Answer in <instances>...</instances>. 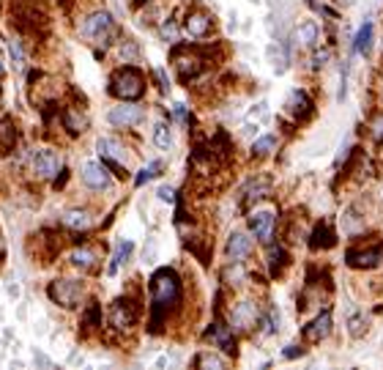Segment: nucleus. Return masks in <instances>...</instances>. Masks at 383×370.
Listing matches in <instances>:
<instances>
[{
  "mask_svg": "<svg viewBox=\"0 0 383 370\" xmlns=\"http://www.w3.org/2000/svg\"><path fill=\"white\" fill-rule=\"evenodd\" d=\"M162 170H164V162H162V159H154L148 168H142V170H140V176L135 178V187H142V184H148V181H151V178H157Z\"/></svg>",
  "mask_w": 383,
  "mask_h": 370,
  "instance_id": "29",
  "label": "nucleus"
},
{
  "mask_svg": "<svg viewBox=\"0 0 383 370\" xmlns=\"http://www.w3.org/2000/svg\"><path fill=\"white\" fill-rule=\"evenodd\" d=\"M154 143H157L159 148H164V151L173 145V129H170L167 121H159L157 126H154Z\"/></svg>",
  "mask_w": 383,
  "mask_h": 370,
  "instance_id": "24",
  "label": "nucleus"
},
{
  "mask_svg": "<svg viewBox=\"0 0 383 370\" xmlns=\"http://www.w3.org/2000/svg\"><path fill=\"white\" fill-rule=\"evenodd\" d=\"M274 225H277L274 212H252L249 214V230L255 233V239H258L261 245H271V239H274Z\"/></svg>",
  "mask_w": 383,
  "mask_h": 370,
  "instance_id": "8",
  "label": "nucleus"
},
{
  "mask_svg": "<svg viewBox=\"0 0 383 370\" xmlns=\"http://www.w3.org/2000/svg\"><path fill=\"white\" fill-rule=\"evenodd\" d=\"M50 299H53L55 304H61V307H66V310L77 307L80 299H83V282L55 280L53 285H50Z\"/></svg>",
  "mask_w": 383,
  "mask_h": 370,
  "instance_id": "4",
  "label": "nucleus"
},
{
  "mask_svg": "<svg viewBox=\"0 0 383 370\" xmlns=\"http://www.w3.org/2000/svg\"><path fill=\"white\" fill-rule=\"evenodd\" d=\"M362 228H364V217H359L356 209H348L345 217H342V230H345L348 236H356Z\"/></svg>",
  "mask_w": 383,
  "mask_h": 370,
  "instance_id": "27",
  "label": "nucleus"
},
{
  "mask_svg": "<svg viewBox=\"0 0 383 370\" xmlns=\"http://www.w3.org/2000/svg\"><path fill=\"white\" fill-rule=\"evenodd\" d=\"M145 118V107H140L137 102H121L118 107H112L107 113V121L118 129H129V126H137Z\"/></svg>",
  "mask_w": 383,
  "mask_h": 370,
  "instance_id": "5",
  "label": "nucleus"
},
{
  "mask_svg": "<svg viewBox=\"0 0 383 370\" xmlns=\"http://www.w3.org/2000/svg\"><path fill=\"white\" fill-rule=\"evenodd\" d=\"M252 250H255V245H252L249 233H244V230L230 233V239H227V258L230 261H244L252 255Z\"/></svg>",
  "mask_w": 383,
  "mask_h": 370,
  "instance_id": "14",
  "label": "nucleus"
},
{
  "mask_svg": "<svg viewBox=\"0 0 383 370\" xmlns=\"http://www.w3.org/2000/svg\"><path fill=\"white\" fill-rule=\"evenodd\" d=\"M33 365H36V368H53V359H50L44 351L33 349Z\"/></svg>",
  "mask_w": 383,
  "mask_h": 370,
  "instance_id": "39",
  "label": "nucleus"
},
{
  "mask_svg": "<svg viewBox=\"0 0 383 370\" xmlns=\"http://www.w3.org/2000/svg\"><path fill=\"white\" fill-rule=\"evenodd\" d=\"M9 55H11V61H14V69H17V71L25 69V53H22V47H19L17 38L9 44Z\"/></svg>",
  "mask_w": 383,
  "mask_h": 370,
  "instance_id": "32",
  "label": "nucleus"
},
{
  "mask_svg": "<svg viewBox=\"0 0 383 370\" xmlns=\"http://www.w3.org/2000/svg\"><path fill=\"white\" fill-rule=\"evenodd\" d=\"M372 36H375L372 22H364V25H362V31H359L356 38H353V53L364 55V58L372 53Z\"/></svg>",
  "mask_w": 383,
  "mask_h": 370,
  "instance_id": "21",
  "label": "nucleus"
},
{
  "mask_svg": "<svg viewBox=\"0 0 383 370\" xmlns=\"http://www.w3.org/2000/svg\"><path fill=\"white\" fill-rule=\"evenodd\" d=\"M277 148V135H263L252 143V157H268Z\"/></svg>",
  "mask_w": 383,
  "mask_h": 370,
  "instance_id": "25",
  "label": "nucleus"
},
{
  "mask_svg": "<svg viewBox=\"0 0 383 370\" xmlns=\"http://www.w3.org/2000/svg\"><path fill=\"white\" fill-rule=\"evenodd\" d=\"M135 318H137V310L129 299H118L110 307V327H115V329H129L135 324Z\"/></svg>",
  "mask_w": 383,
  "mask_h": 370,
  "instance_id": "13",
  "label": "nucleus"
},
{
  "mask_svg": "<svg viewBox=\"0 0 383 370\" xmlns=\"http://www.w3.org/2000/svg\"><path fill=\"white\" fill-rule=\"evenodd\" d=\"M301 354H304L301 346H288V349L282 351V356H285V359H293V356H301Z\"/></svg>",
  "mask_w": 383,
  "mask_h": 370,
  "instance_id": "44",
  "label": "nucleus"
},
{
  "mask_svg": "<svg viewBox=\"0 0 383 370\" xmlns=\"http://www.w3.org/2000/svg\"><path fill=\"white\" fill-rule=\"evenodd\" d=\"M258 129H261V123L255 121V123H246L244 126V135H249V138H252V135H258Z\"/></svg>",
  "mask_w": 383,
  "mask_h": 370,
  "instance_id": "46",
  "label": "nucleus"
},
{
  "mask_svg": "<svg viewBox=\"0 0 383 370\" xmlns=\"http://www.w3.org/2000/svg\"><path fill=\"white\" fill-rule=\"evenodd\" d=\"M369 135H372L378 143H383V113H378L375 121L369 123Z\"/></svg>",
  "mask_w": 383,
  "mask_h": 370,
  "instance_id": "38",
  "label": "nucleus"
},
{
  "mask_svg": "<svg viewBox=\"0 0 383 370\" xmlns=\"http://www.w3.org/2000/svg\"><path fill=\"white\" fill-rule=\"evenodd\" d=\"M266 102H258V105L252 107V110H249V118H258V115H263V113H266Z\"/></svg>",
  "mask_w": 383,
  "mask_h": 370,
  "instance_id": "45",
  "label": "nucleus"
},
{
  "mask_svg": "<svg viewBox=\"0 0 383 370\" xmlns=\"http://www.w3.org/2000/svg\"><path fill=\"white\" fill-rule=\"evenodd\" d=\"M33 332L38 337L47 335V332H50V318H38V321H36V327H33Z\"/></svg>",
  "mask_w": 383,
  "mask_h": 370,
  "instance_id": "41",
  "label": "nucleus"
},
{
  "mask_svg": "<svg viewBox=\"0 0 383 370\" xmlns=\"http://www.w3.org/2000/svg\"><path fill=\"white\" fill-rule=\"evenodd\" d=\"M230 321H233V327L241 329V332L252 329V327L258 324V304H255V302H238V304H233Z\"/></svg>",
  "mask_w": 383,
  "mask_h": 370,
  "instance_id": "12",
  "label": "nucleus"
},
{
  "mask_svg": "<svg viewBox=\"0 0 383 370\" xmlns=\"http://www.w3.org/2000/svg\"><path fill=\"white\" fill-rule=\"evenodd\" d=\"M157 239L154 236H148V242H145V247H142V261L145 264H154L157 261Z\"/></svg>",
  "mask_w": 383,
  "mask_h": 370,
  "instance_id": "34",
  "label": "nucleus"
},
{
  "mask_svg": "<svg viewBox=\"0 0 383 370\" xmlns=\"http://www.w3.org/2000/svg\"><path fill=\"white\" fill-rule=\"evenodd\" d=\"M334 245H337V233H334L329 220H323V222L315 228L310 247H313V250H329V247H334Z\"/></svg>",
  "mask_w": 383,
  "mask_h": 370,
  "instance_id": "17",
  "label": "nucleus"
},
{
  "mask_svg": "<svg viewBox=\"0 0 383 370\" xmlns=\"http://www.w3.org/2000/svg\"><path fill=\"white\" fill-rule=\"evenodd\" d=\"M296 36L307 44V47H318L320 44V28H318V22L315 19H304L301 25H298V31H296Z\"/></svg>",
  "mask_w": 383,
  "mask_h": 370,
  "instance_id": "22",
  "label": "nucleus"
},
{
  "mask_svg": "<svg viewBox=\"0 0 383 370\" xmlns=\"http://www.w3.org/2000/svg\"><path fill=\"white\" fill-rule=\"evenodd\" d=\"M151 297H154L157 307H167V304L181 299V282L175 277V272L162 269L151 277Z\"/></svg>",
  "mask_w": 383,
  "mask_h": 370,
  "instance_id": "2",
  "label": "nucleus"
},
{
  "mask_svg": "<svg viewBox=\"0 0 383 370\" xmlns=\"http://www.w3.org/2000/svg\"><path fill=\"white\" fill-rule=\"evenodd\" d=\"M159 34H162V38H164V41H175V38H178V31H175L173 22H164Z\"/></svg>",
  "mask_w": 383,
  "mask_h": 370,
  "instance_id": "40",
  "label": "nucleus"
},
{
  "mask_svg": "<svg viewBox=\"0 0 383 370\" xmlns=\"http://www.w3.org/2000/svg\"><path fill=\"white\" fill-rule=\"evenodd\" d=\"M118 55H121V61L123 63H129V61H137L140 58V50H137V44L132 41V38H126L121 47H118Z\"/></svg>",
  "mask_w": 383,
  "mask_h": 370,
  "instance_id": "31",
  "label": "nucleus"
},
{
  "mask_svg": "<svg viewBox=\"0 0 383 370\" xmlns=\"http://www.w3.org/2000/svg\"><path fill=\"white\" fill-rule=\"evenodd\" d=\"M63 225L71 230H88L93 225V217L85 209H69V212L63 214Z\"/></svg>",
  "mask_w": 383,
  "mask_h": 370,
  "instance_id": "20",
  "label": "nucleus"
},
{
  "mask_svg": "<svg viewBox=\"0 0 383 370\" xmlns=\"http://www.w3.org/2000/svg\"><path fill=\"white\" fill-rule=\"evenodd\" d=\"M17 318L19 321H25V318H28V307H25V304H19L17 307Z\"/></svg>",
  "mask_w": 383,
  "mask_h": 370,
  "instance_id": "47",
  "label": "nucleus"
},
{
  "mask_svg": "<svg viewBox=\"0 0 383 370\" xmlns=\"http://www.w3.org/2000/svg\"><path fill=\"white\" fill-rule=\"evenodd\" d=\"M211 31V17L206 11H189L184 19V34L192 38H203Z\"/></svg>",
  "mask_w": 383,
  "mask_h": 370,
  "instance_id": "16",
  "label": "nucleus"
},
{
  "mask_svg": "<svg viewBox=\"0 0 383 370\" xmlns=\"http://www.w3.org/2000/svg\"><path fill=\"white\" fill-rule=\"evenodd\" d=\"M348 71H350V61L342 63V77H340V91H337V102H345L348 96Z\"/></svg>",
  "mask_w": 383,
  "mask_h": 370,
  "instance_id": "33",
  "label": "nucleus"
},
{
  "mask_svg": "<svg viewBox=\"0 0 383 370\" xmlns=\"http://www.w3.org/2000/svg\"><path fill=\"white\" fill-rule=\"evenodd\" d=\"M211 340L222 349V351L233 354L236 351V340H233V332H230V327H225V324H214L211 327Z\"/></svg>",
  "mask_w": 383,
  "mask_h": 370,
  "instance_id": "19",
  "label": "nucleus"
},
{
  "mask_svg": "<svg viewBox=\"0 0 383 370\" xmlns=\"http://www.w3.org/2000/svg\"><path fill=\"white\" fill-rule=\"evenodd\" d=\"M6 294H9V299H19L22 297V288H19L17 282H9L6 285Z\"/></svg>",
  "mask_w": 383,
  "mask_h": 370,
  "instance_id": "43",
  "label": "nucleus"
},
{
  "mask_svg": "<svg viewBox=\"0 0 383 370\" xmlns=\"http://www.w3.org/2000/svg\"><path fill=\"white\" fill-rule=\"evenodd\" d=\"M96 264H99V255L90 247H80V250L71 252V266L80 269V272H88V269H93Z\"/></svg>",
  "mask_w": 383,
  "mask_h": 370,
  "instance_id": "18",
  "label": "nucleus"
},
{
  "mask_svg": "<svg viewBox=\"0 0 383 370\" xmlns=\"http://www.w3.org/2000/svg\"><path fill=\"white\" fill-rule=\"evenodd\" d=\"M83 184H85L88 190L102 192V190L112 187V178H110V170H107L102 162H85L83 165Z\"/></svg>",
  "mask_w": 383,
  "mask_h": 370,
  "instance_id": "9",
  "label": "nucleus"
},
{
  "mask_svg": "<svg viewBox=\"0 0 383 370\" xmlns=\"http://www.w3.org/2000/svg\"><path fill=\"white\" fill-rule=\"evenodd\" d=\"M63 170V157L61 151H53V148H41L33 154V173L38 178H55Z\"/></svg>",
  "mask_w": 383,
  "mask_h": 370,
  "instance_id": "7",
  "label": "nucleus"
},
{
  "mask_svg": "<svg viewBox=\"0 0 383 370\" xmlns=\"http://www.w3.org/2000/svg\"><path fill=\"white\" fill-rule=\"evenodd\" d=\"M96 148H99L102 159L115 162V165H123V168H126V145H123L121 140H115V138H99Z\"/></svg>",
  "mask_w": 383,
  "mask_h": 370,
  "instance_id": "15",
  "label": "nucleus"
},
{
  "mask_svg": "<svg viewBox=\"0 0 383 370\" xmlns=\"http://www.w3.org/2000/svg\"><path fill=\"white\" fill-rule=\"evenodd\" d=\"M11 368L22 370V368H25V362H22V359H11Z\"/></svg>",
  "mask_w": 383,
  "mask_h": 370,
  "instance_id": "48",
  "label": "nucleus"
},
{
  "mask_svg": "<svg viewBox=\"0 0 383 370\" xmlns=\"http://www.w3.org/2000/svg\"><path fill=\"white\" fill-rule=\"evenodd\" d=\"M110 91L121 99V102H135L145 93V77L140 74V69L135 66H123L112 74L110 80Z\"/></svg>",
  "mask_w": 383,
  "mask_h": 370,
  "instance_id": "1",
  "label": "nucleus"
},
{
  "mask_svg": "<svg viewBox=\"0 0 383 370\" xmlns=\"http://www.w3.org/2000/svg\"><path fill=\"white\" fill-rule=\"evenodd\" d=\"M0 74H3V69H0Z\"/></svg>",
  "mask_w": 383,
  "mask_h": 370,
  "instance_id": "49",
  "label": "nucleus"
},
{
  "mask_svg": "<svg viewBox=\"0 0 383 370\" xmlns=\"http://www.w3.org/2000/svg\"><path fill=\"white\" fill-rule=\"evenodd\" d=\"M383 261V245L372 247H350L345 252V264L353 269H375Z\"/></svg>",
  "mask_w": 383,
  "mask_h": 370,
  "instance_id": "6",
  "label": "nucleus"
},
{
  "mask_svg": "<svg viewBox=\"0 0 383 370\" xmlns=\"http://www.w3.org/2000/svg\"><path fill=\"white\" fill-rule=\"evenodd\" d=\"M63 126H66L69 132H74V135H77V132H85L88 118H85V115H80L77 110H66V113H63Z\"/></svg>",
  "mask_w": 383,
  "mask_h": 370,
  "instance_id": "28",
  "label": "nucleus"
},
{
  "mask_svg": "<svg viewBox=\"0 0 383 370\" xmlns=\"http://www.w3.org/2000/svg\"><path fill=\"white\" fill-rule=\"evenodd\" d=\"M329 58H331V50H318V47H315V53H313V69H323Z\"/></svg>",
  "mask_w": 383,
  "mask_h": 370,
  "instance_id": "37",
  "label": "nucleus"
},
{
  "mask_svg": "<svg viewBox=\"0 0 383 370\" xmlns=\"http://www.w3.org/2000/svg\"><path fill=\"white\" fill-rule=\"evenodd\" d=\"M268 258H271V272L277 274L279 269L285 266V258H288V255H285V250H282V247H277V250H271V255H268Z\"/></svg>",
  "mask_w": 383,
  "mask_h": 370,
  "instance_id": "36",
  "label": "nucleus"
},
{
  "mask_svg": "<svg viewBox=\"0 0 383 370\" xmlns=\"http://www.w3.org/2000/svg\"><path fill=\"white\" fill-rule=\"evenodd\" d=\"M159 200H164V203H173L175 200V192H173V187H159Z\"/></svg>",
  "mask_w": 383,
  "mask_h": 370,
  "instance_id": "42",
  "label": "nucleus"
},
{
  "mask_svg": "<svg viewBox=\"0 0 383 370\" xmlns=\"http://www.w3.org/2000/svg\"><path fill=\"white\" fill-rule=\"evenodd\" d=\"M268 195H271V184H268V178H258V181H252V184L246 187L244 203L246 206H252V203H258V200L268 197Z\"/></svg>",
  "mask_w": 383,
  "mask_h": 370,
  "instance_id": "23",
  "label": "nucleus"
},
{
  "mask_svg": "<svg viewBox=\"0 0 383 370\" xmlns=\"http://www.w3.org/2000/svg\"><path fill=\"white\" fill-rule=\"evenodd\" d=\"M285 107H288V113H290L296 121H307V118L313 115V110H315L310 93H307V91H301V88H296V91H290V93H288V102H285Z\"/></svg>",
  "mask_w": 383,
  "mask_h": 370,
  "instance_id": "10",
  "label": "nucleus"
},
{
  "mask_svg": "<svg viewBox=\"0 0 383 370\" xmlns=\"http://www.w3.org/2000/svg\"><path fill=\"white\" fill-rule=\"evenodd\" d=\"M129 255H132V242H118V247H115V252H112V264H110V274H115V272L121 269V264H126V261H129Z\"/></svg>",
  "mask_w": 383,
  "mask_h": 370,
  "instance_id": "26",
  "label": "nucleus"
},
{
  "mask_svg": "<svg viewBox=\"0 0 383 370\" xmlns=\"http://www.w3.org/2000/svg\"><path fill=\"white\" fill-rule=\"evenodd\" d=\"M367 329H369V321H367L364 316H353L348 321V332H350V337H362V335H367Z\"/></svg>",
  "mask_w": 383,
  "mask_h": 370,
  "instance_id": "30",
  "label": "nucleus"
},
{
  "mask_svg": "<svg viewBox=\"0 0 383 370\" xmlns=\"http://www.w3.org/2000/svg\"><path fill=\"white\" fill-rule=\"evenodd\" d=\"M197 365L200 368H225V362L219 356H214V354H200L197 356Z\"/></svg>",
  "mask_w": 383,
  "mask_h": 370,
  "instance_id": "35",
  "label": "nucleus"
},
{
  "mask_svg": "<svg viewBox=\"0 0 383 370\" xmlns=\"http://www.w3.org/2000/svg\"><path fill=\"white\" fill-rule=\"evenodd\" d=\"M80 34L85 36V38H90V41H96V44H110V38H112V34H115L112 14L105 11V9L88 14V17L80 22Z\"/></svg>",
  "mask_w": 383,
  "mask_h": 370,
  "instance_id": "3",
  "label": "nucleus"
},
{
  "mask_svg": "<svg viewBox=\"0 0 383 370\" xmlns=\"http://www.w3.org/2000/svg\"><path fill=\"white\" fill-rule=\"evenodd\" d=\"M331 327H334L331 310H323V313H318V316L304 327V340H310V343H320V340H326V337L331 335Z\"/></svg>",
  "mask_w": 383,
  "mask_h": 370,
  "instance_id": "11",
  "label": "nucleus"
}]
</instances>
